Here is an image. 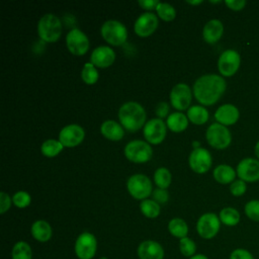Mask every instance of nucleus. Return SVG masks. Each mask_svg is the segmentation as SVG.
<instances>
[{
	"label": "nucleus",
	"mask_w": 259,
	"mask_h": 259,
	"mask_svg": "<svg viewBox=\"0 0 259 259\" xmlns=\"http://www.w3.org/2000/svg\"><path fill=\"white\" fill-rule=\"evenodd\" d=\"M227 83L217 74H207L199 77L193 84L195 99L202 105H212L219 101L225 93Z\"/></svg>",
	"instance_id": "f257e3e1"
},
{
	"label": "nucleus",
	"mask_w": 259,
	"mask_h": 259,
	"mask_svg": "<svg viewBox=\"0 0 259 259\" xmlns=\"http://www.w3.org/2000/svg\"><path fill=\"white\" fill-rule=\"evenodd\" d=\"M147 114L144 107L135 101L123 103L118 110V119L123 128L128 132H137L146 123Z\"/></svg>",
	"instance_id": "f03ea898"
},
{
	"label": "nucleus",
	"mask_w": 259,
	"mask_h": 259,
	"mask_svg": "<svg viewBox=\"0 0 259 259\" xmlns=\"http://www.w3.org/2000/svg\"><path fill=\"white\" fill-rule=\"evenodd\" d=\"M37 33L47 42L57 41L62 34V22L60 18L52 13L41 16L37 23Z\"/></svg>",
	"instance_id": "7ed1b4c3"
},
{
	"label": "nucleus",
	"mask_w": 259,
	"mask_h": 259,
	"mask_svg": "<svg viewBox=\"0 0 259 259\" xmlns=\"http://www.w3.org/2000/svg\"><path fill=\"white\" fill-rule=\"evenodd\" d=\"M205 137L208 145L218 150L228 148L232 142V135L230 131L227 126L219 122H213L207 127Z\"/></svg>",
	"instance_id": "20e7f679"
},
{
	"label": "nucleus",
	"mask_w": 259,
	"mask_h": 259,
	"mask_svg": "<svg viewBox=\"0 0 259 259\" xmlns=\"http://www.w3.org/2000/svg\"><path fill=\"white\" fill-rule=\"evenodd\" d=\"M124 155L127 160L134 163H146L153 156V149L148 142L135 140L124 147Z\"/></svg>",
	"instance_id": "39448f33"
},
{
	"label": "nucleus",
	"mask_w": 259,
	"mask_h": 259,
	"mask_svg": "<svg viewBox=\"0 0 259 259\" xmlns=\"http://www.w3.org/2000/svg\"><path fill=\"white\" fill-rule=\"evenodd\" d=\"M126 188L128 193L136 199H147L152 194L153 187L150 178L144 174H135L127 179Z\"/></svg>",
	"instance_id": "423d86ee"
},
{
	"label": "nucleus",
	"mask_w": 259,
	"mask_h": 259,
	"mask_svg": "<svg viewBox=\"0 0 259 259\" xmlns=\"http://www.w3.org/2000/svg\"><path fill=\"white\" fill-rule=\"evenodd\" d=\"M102 37L112 46H120L127 38L126 27L117 20H107L101 26Z\"/></svg>",
	"instance_id": "0eeeda50"
},
{
	"label": "nucleus",
	"mask_w": 259,
	"mask_h": 259,
	"mask_svg": "<svg viewBox=\"0 0 259 259\" xmlns=\"http://www.w3.org/2000/svg\"><path fill=\"white\" fill-rule=\"evenodd\" d=\"M74 251L78 259H92L97 252V239L89 233H81L76 239Z\"/></svg>",
	"instance_id": "6e6552de"
},
{
	"label": "nucleus",
	"mask_w": 259,
	"mask_h": 259,
	"mask_svg": "<svg viewBox=\"0 0 259 259\" xmlns=\"http://www.w3.org/2000/svg\"><path fill=\"white\" fill-rule=\"evenodd\" d=\"M221 228L220 218L213 212H206L200 215L196 223V231L198 235L205 240L214 238Z\"/></svg>",
	"instance_id": "1a4fd4ad"
},
{
	"label": "nucleus",
	"mask_w": 259,
	"mask_h": 259,
	"mask_svg": "<svg viewBox=\"0 0 259 259\" xmlns=\"http://www.w3.org/2000/svg\"><path fill=\"white\" fill-rule=\"evenodd\" d=\"M241 57L235 50L223 52L218 60L219 72L225 77H231L237 73L240 68Z\"/></svg>",
	"instance_id": "9d476101"
},
{
	"label": "nucleus",
	"mask_w": 259,
	"mask_h": 259,
	"mask_svg": "<svg viewBox=\"0 0 259 259\" xmlns=\"http://www.w3.org/2000/svg\"><path fill=\"white\" fill-rule=\"evenodd\" d=\"M66 45L71 54L83 56L88 52L89 39L87 35L78 28L71 29L66 36Z\"/></svg>",
	"instance_id": "9b49d317"
},
{
	"label": "nucleus",
	"mask_w": 259,
	"mask_h": 259,
	"mask_svg": "<svg viewBox=\"0 0 259 259\" xmlns=\"http://www.w3.org/2000/svg\"><path fill=\"white\" fill-rule=\"evenodd\" d=\"M166 123L161 118H152L144 125L143 134L149 144L158 145L166 137Z\"/></svg>",
	"instance_id": "f8f14e48"
},
{
	"label": "nucleus",
	"mask_w": 259,
	"mask_h": 259,
	"mask_svg": "<svg viewBox=\"0 0 259 259\" xmlns=\"http://www.w3.org/2000/svg\"><path fill=\"white\" fill-rule=\"evenodd\" d=\"M192 100V92L188 85L179 83L170 92L171 105L178 110H185L189 107Z\"/></svg>",
	"instance_id": "ddd939ff"
},
{
	"label": "nucleus",
	"mask_w": 259,
	"mask_h": 259,
	"mask_svg": "<svg viewBox=\"0 0 259 259\" xmlns=\"http://www.w3.org/2000/svg\"><path fill=\"white\" fill-rule=\"evenodd\" d=\"M189 166L190 168L198 174H203L207 172L212 163V158L210 153L204 148L194 149L189 155Z\"/></svg>",
	"instance_id": "4468645a"
},
{
	"label": "nucleus",
	"mask_w": 259,
	"mask_h": 259,
	"mask_svg": "<svg viewBox=\"0 0 259 259\" xmlns=\"http://www.w3.org/2000/svg\"><path fill=\"white\" fill-rule=\"evenodd\" d=\"M85 138V132L82 126L78 124H69L64 126L59 134V141L64 147H76Z\"/></svg>",
	"instance_id": "2eb2a0df"
},
{
	"label": "nucleus",
	"mask_w": 259,
	"mask_h": 259,
	"mask_svg": "<svg viewBox=\"0 0 259 259\" xmlns=\"http://www.w3.org/2000/svg\"><path fill=\"white\" fill-rule=\"evenodd\" d=\"M238 177L245 182H255L259 180V160L245 158L241 160L236 169Z\"/></svg>",
	"instance_id": "dca6fc26"
},
{
	"label": "nucleus",
	"mask_w": 259,
	"mask_h": 259,
	"mask_svg": "<svg viewBox=\"0 0 259 259\" xmlns=\"http://www.w3.org/2000/svg\"><path fill=\"white\" fill-rule=\"evenodd\" d=\"M158 27V18L152 12H146L141 14L134 25L135 32L142 37L151 35Z\"/></svg>",
	"instance_id": "f3484780"
},
{
	"label": "nucleus",
	"mask_w": 259,
	"mask_h": 259,
	"mask_svg": "<svg viewBox=\"0 0 259 259\" xmlns=\"http://www.w3.org/2000/svg\"><path fill=\"white\" fill-rule=\"evenodd\" d=\"M139 259H164V249L162 245L154 240L143 241L137 250Z\"/></svg>",
	"instance_id": "a211bd4d"
},
{
	"label": "nucleus",
	"mask_w": 259,
	"mask_h": 259,
	"mask_svg": "<svg viewBox=\"0 0 259 259\" xmlns=\"http://www.w3.org/2000/svg\"><path fill=\"white\" fill-rule=\"evenodd\" d=\"M115 60L114 51L107 46H100L91 53L90 61L98 68H107L113 64Z\"/></svg>",
	"instance_id": "6ab92c4d"
},
{
	"label": "nucleus",
	"mask_w": 259,
	"mask_h": 259,
	"mask_svg": "<svg viewBox=\"0 0 259 259\" xmlns=\"http://www.w3.org/2000/svg\"><path fill=\"white\" fill-rule=\"evenodd\" d=\"M239 117H240L239 109L235 105L230 103L221 105L215 110V113H214L215 120L225 126L235 124L238 121Z\"/></svg>",
	"instance_id": "aec40b11"
},
{
	"label": "nucleus",
	"mask_w": 259,
	"mask_h": 259,
	"mask_svg": "<svg viewBox=\"0 0 259 259\" xmlns=\"http://www.w3.org/2000/svg\"><path fill=\"white\" fill-rule=\"evenodd\" d=\"M224 33V25L219 19L207 21L202 29V37L208 44H215Z\"/></svg>",
	"instance_id": "412c9836"
},
{
	"label": "nucleus",
	"mask_w": 259,
	"mask_h": 259,
	"mask_svg": "<svg viewBox=\"0 0 259 259\" xmlns=\"http://www.w3.org/2000/svg\"><path fill=\"white\" fill-rule=\"evenodd\" d=\"M30 233H31V236L37 242H40V243L48 242L52 238V235H53L51 225L44 220L35 221L31 225Z\"/></svg>",
	"instance_id": "4be33fe9"
},
{
	"label": "nucleus",
	"mask_w": 259,
	"mask_h": 259,
	"mask_svg": "<svg viewBox=\"0 0 259 259\" xmlns=\"http://www.w3.org/2000/svg\"><path fill=\"white\" fill-rule=\"evenodd\" d=\"M100 132L104 138L110 141H119L124 135L122 125L111 119L102 122L100 126Z\"/></svg>",
	"instance_id": "5701e85b"
},
{
	"label": "nucleus",
	"mask_w": 259,
	"mask_h": 259,
	"mask_svg": "<svg viewBox=\"0 0 259 259\" xmlns=\"http://www.w3.org/2000/svg\"><path fill=\"white\" fill-rule=\"evenodd\" d=\"M212 175L217 182H219L221 184H229V183L235 181L237 172L234 170L233 167H231L229 165L222 164L214 168Z\"/></svg>",
	"instance_id": "b1692460"
},
{
	"label": "nucleus",
	"mask_w": 259,
	"mask_h": 259,
	"mask_svg": "<svg viewBox=\"0 0 259 259\" xmlns=\"http://www.w3.org/2000/svg\"><path fill=\"white\" fill-rule=\"evenodd\" d=\"M166 125L174 133H181L188 126V118L182 112H173L167 116Z\"/></svg>",
	"instance_id": "393cba45"
},
{
	"label": "nucleus",
	"mask_w": 259,
	"mask_h": 259,
	"mask_svg": "<svg viewBox=\"0 0 259 259\" xmlns=\"http://www.w3.org/2000/svg\"><path fill=\"white\" fill-rule=\"evenodd\" d=\"M208 111L201 105H193L187 109V118L194 124H203L208 120Z\"/></svg>",
	"instance_id": "a878e982"
},
{
	"label": "nucleus",
	"mask_w": 259,
	"mask_h": 259,
	"mask_svg": "<svg viewBox=\"0 0 259 259\" xmlns=\"http://www.w3.org/2000/svg\"><path fill=\"white\" fill-rule=\"evenodd\" d=\"M168 231L173 237L180 240L187 237L188 226L184 220L180 218H174L168 223Z\"/></svg>",
	"instance_id": "bb28decb"
},
{
	"label": "nucleus",
	"mask_w": 259,
	"mask_h": 259,
	"mask_svg": "<svg viewBox=\"0 0 259 259\" xmlns=\"http://www.w3.org/2000/svg\"><path fill=\"white\" fill-rule=\"evenodd\" d=\"M221 223L228 227H234L239 224L241 215L240 212L234 207H224L219 214Z\"/></svg>",
	"instance_id": "cd10ccee"
},
{
	"label": "nucleus",
	"mask_w": 259,
	"mask_h": 259,
	"mask_svg": "<svg viewBox=\"0 0 259 259\" xmlns=\"http://www.w3.org/2000/svg\"><path fill=\"white\" fill-rule=\"evenodd\" d=\"M12 259H32V250L28 243L24 241L16 242L11 251Z\"/></svg>",
	"instance_id": "c85d7f7f"
},
{
	"label": "nucleus",
	"mask_w": 259,
	"mask_h": 259,
	"mask_svg": "<svg viewBox=\"0 0 259 259\" xmlns=\"http://www.w3.org/2000/svg\"><path fill=\"white\" fill-rule=\"evenodd\" d=\"M140 209L146 218L155 219L160 214L161 207L154 199H144L140 203Z\"/></svg>",
	"instance_id": "c756f323"
},
{
	"label": "nucleus",
	"mask_w": 259,
	"mask_h": 259,
	"mask_svg": "<svg viewBox=\"0 0 259 259\" xmlns=\"http://www.w3.org/2000/svg\"><path fill=\"white\" fill-rule=\"evenodd\" d=\"M63 148H64V146L61 144L60 141L50 139L42 143V145L40 147V151L44 156L52 158V157L57 156L63 150Z\"/></svg>",
	"instance_id": "7c9ffc66"
},
{
	"label": "nucleus",
	"mask_w": 259,
	"mask_h": 259,
	"mask_svg": "<svg viewBox=\"0 0 259 259\" xmlns=\"http://www.w3.org/2000/svg\"><path fill=\"white\" fill-rule=\"evenodd\" d=\"M172 176L170 171L165 167L158 168L154 173V181L159 188L166 189L170 186Z\"/></svg>",
	"instance_id": "2f4dec72"
},
{
	"label": "nucleus",
	"mask_w": 259,
	"mask_h": 259,
	"mask_svg": "<svg viewBox=\"0 0 259 259\" xmlns=\"http://www.w3.org/2000/svg\"><path fill=\"white\" fill-rule=\"evenodd\" d=\"M98 77H99V75H98V72H97L95 66L92 63H86L81 72L82 80L86 84L92 85L97 82Z\"/></svg>",
	"instance_id": "473e14b6"
},
{
	"label": "nucleus",
	"mask_w": 259,
	"mask_h": 259,
	"mask_svg": "<svg viewBox=\"0 0 259 259\" xmlns=\"http://www.w3.org/2000/svg\"><path fill=\"white\" fill-rule=\"evenodd\" d=\"M156 11H157L158 16L165 21H171L176 16L175 8L172 5H170L169 3L159 2V4L156 7Z\"/></svg>",
	"instance_id": "72a5a7b5"
},
{
	"label": "nucleus",
	"mask_w": 259,
	"mask_h": 259,
	"mask_svg": "<svg viewBox=\"0 0 259 259\" xmlns=\"http://www.w3.org/2000/svg\"><path fill=\"white\" fill-rule=\"evenodd\" d=\"M179 251L184 257H192L196 252V245L193 240L188 237L179 240Z\"/></svg>",
	"instance_id": "f704fd0d"
},
{
	"label": "nucleus",
	"mask_w": 259,
	"mask_h": 259,
	"mask_svg": "<svg viewBox=\"0 0 259 259\" xmlns=\"http://www.w3.org/2000/svg\"><path fill=\"white\" fill-rule=\"evenodd\" d=\"M245 214L254 222H259V200L252 199L248 201L244 206Z\"/></svg>",
	"instance_id": "c9c22d12"
},
{
	"label": "nucleus",
	"mask_w": 259,
	"mask_h": 259,
	"mask_svg": "<svg viewBox=\"0 0 259 259\" xmlns=\"http://www.w3.org/2000/svg\"><path fill=\"white\" fill-rule=\"evenodd\" d=\"M31 197L26 191H18L14 193L12 196V203L19 207V208H24L30 204Z\"/></svg>",
	"instance_id": "e433bc0d"
},
{
	"label": "nucleus",
	"mask_w": 259,
	"mask_h": 259,
	"mask_svg": "<svg viewBox=\"0 0 259 259\" xmlns=\"http://www.w3.org/2000/svg\"><path fill=\"white\" fill-rule=\"evenodd\" d=\"M246 190H247L246 182L241 179L233 181L230 185V191L234 196H242L246 192Z\"/></svg>",
	"instance_id": "4c0bfd02"
},
{
	"label": "nucleus",
	"mask_w": 259,
	"mask_h": 259,
	"mask_svg": "<svg viewBox=\"0 0 259 259\" xmlns=\"http://www.w3.org/2000/svg\"><path fill=\"white\" fill-rule=\"evenodd\" d=\"M229 259H255L250 251L244 248H237L230 254Z\"/></svg>",
	"instance_id": "58836bf2"
},
{
	"label": "nucleus",
	"mask_w": 259,
	"mask_h": 259,
	"mask_svg": "<svg viewBox=\"0 0 259 259\" xmlns=\"http://www.w3.org/2000/svg\"><path fill=\"white\" fill-rule=\"evenodd\" d=\"M12 199L9 197V195L3 191L0 192V213H5L11 206Z\"/></svg>",
	"instance_id": "ea45409f"
},
{
	"label": "nucleus",
	"mask_w": 259,
	"mask_h": 259,
	"mask_svg": "<svg viewBox=\"0 0 259 259\" xmlns=\"http://www.w3.org/2000/svg\"><path fill=\"white\" fill-rule=\"evenodd\" d=\"M153 198L158 203H166L169 199V194L166 189L157 188L153 192Z\"/></svg>",
	"instance_id": "a19ab883"
},
{
	"label": "nucleus",
	"mask_w": 259,
	"mask_h": 259,
	"mask_svg": "<svg viewBox=\"0 0 259 259\" xmlns=\"http://www.w3.org/2000/svg\"><path fill=\"white\" fill-rule=\"evenodd\" d=\"M225 4L234 11H240L242 10L245 5H246V1L245 0H226Z\"/></svg>",
	"instance_id": "79ce46f5"
},
{
	"label": "nucleus",
	"mask_w": 259,
	"mask_h": 259,
	"mask_svg": "<svg viewBox=\"0 0 259 259\" xmlns=\"http://www.w3.org/2000/svg\"><path fill=\"white\" fill-rule=\"evenodd\" d=\"M169 112V104L167 102H160L156 108V114L159 116V118H163L167 116Z\"/></svg>",
	"instance_id": "37998d69"
},
{
	"label": "nucleus",
	"mask_w": 259,
	"mask_h": 259,
	"mask_svg": "<svg viewBox=\"0 0 259 259\" xmlns=\"http://www.w3.org/2000/svg\"><path fill=\"white\" fill-rule=\"evenodd\" d=\"M138 3L143 9L152 10V9H156L157 5L159 4V1L158 0H139Z\"/></svg>",
	"instance_id": "c03bdc74"
},
{
	"label": "nucleus",
	"mask_w": 259,
	"mask_h": 259,
	"mask_svg": "<svg viewBox=\"0 0 259 259\" xmlns=\"http://www.w3.org/2000/svg\"><path fill=\"white\" fill-rule=\"evenodd\" d=\"M189 259H208V257L204 254H195L192 257H190Z\"/></svg>",
	"instance_id": "a18cd8bd"
},
{
	"label": "nucleus",
	"mask_w": 259,
	"mask_h": 259,
	"mask_svg": "<svg viewBox=\"0 0 259 259\" xmlns=\"http://www.w3.org/2000/svg\"><path fill=\"white\" fill-rule=\"evenodd\" d=\"M254 151H255V155H256V157L259 159V141L256 143L255 148H254Z\"/></svg>",
	"instance_id": "49530a36"
},
{
	"label": "nucleus",
	"mask_w": 259,
	"mask_h": 259,
	"mask_svg": "<svg viewBox=\"0 0 259 259\" xmlns=\"http://www.w3.org/2000/svg\"><path fill=\"white\" fill-rule=\"evenodd\" d=\"M186 3L191 4V5H198V4L202 3V1L201 0H198V1H186Z\"/></svg>",
	"instance_id": "de8ad7c7"
},
{
	"label": "nucleus",
	"mask_w": 259,
	"mask_h": 259,
	"mask_svg": "<svg viewBox=\"0 0 259 259\" xmlns=\"http://www.w3.org/2000/svg\"><path fill=\"white\" fill-rule=\"evenodd\" d=\"M192 145H193V148H194V149L200 148V147H199V143H198V142H193V143H192Z\"/></svg>",
	"instance_id": "09e8293b"
},
{
	"label": "nucleus",
	"mask_w": 259,
	"mask_h": 259,
	"mask_svg": "<svg viewBox=\"0 0 259 259\" xmlns=\"http://www.w3.org/2000/svg\"><path fill=\"white\" fill-rule=\"evenodd\" d=\"M209 2H211V3H220L221 1H209Z\"/></svg>",
	"instance_id": "8fccbe9b"
},
{
	"label": "nucleus",
	"mask_w": 259,
	"mask_h": 259,
	"mask_svg": "<svg viewBox=\"0 0 259 259\" xmlns=\"http://www.w3.org/2000/svg\"><path fill=\"white\" fill-rule=\"evenodd\" d=\"M100 259H107V258H105V257H101Z\"/></svg>",
	"instance_id": "3c124183"
}]
</instances>
